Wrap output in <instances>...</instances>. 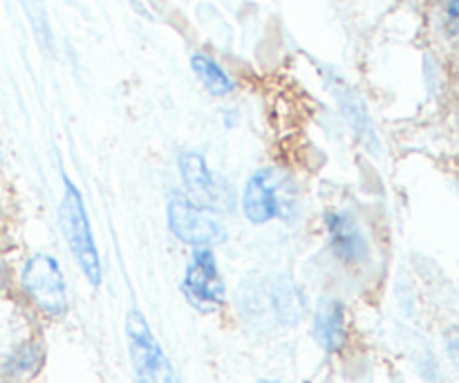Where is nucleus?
I'll return each instance as SVG.
<instances>
[{"mask_svg": "<svg viewBox=\"0 0 459 383\" xmlns=\"http://www.w3.org/2000/svg\"><path fill=\"white\" fill-rule=\"evenodd\" d=\"M260 383H278V381H260Z\"/></svg>", "mask_w": 459, "mask_h": 383, "instance_id": "f8f14e48", "label": "nucleus"}, {"mask_svg": "<svg viewBox=\"0 0 459 383\" xmlns=\"http://www.w3.org/2000/svg\"><path fill=\"white\" fill-rule=\"evenodd\" d=\"M166 213H169V229L175 233V238L186 245L209 249L227 240V229L222 220L204 206L195 205L191 197L179 196V193L170 196Z\"/></svg>", "mask_w": 459, "mask_h": 383, "instance_id": "20e7f679", "label": "nucleus"}, {"mask_svg": "<svg viewBox=\"0 0 459 383\" xmlns=\"http://www.w3.org/2000/svg\"><path fill=\"white\" fill-rule=\"evenodd\" d=\"M294 191L278 170H258L247 182L242 193V211L254 224H267L276 218H287L294 211Z\"/></svg>", "mask_w": 459, "mask_h": 383, "instance_id": "f03ea898", "label": "nucleus"}, {"mask_svg": "<svg viewBox=\"0 0 459 383\" xmlns=\"http://www.w3.org/2000/svg\"><path fill=\"white\" fill-rule=\"evenodd\" d=\"M314 336L325 350H339L345 341L343 308L334 300H327L318 308L314 321Z\"/></svg>", "mask_w": 459, "mask_h": 383, "instance_id": "6e6552de", "label": "nucleus"}, {"mask_svg": "<svg viewBox=\"0 0 459 383\" xmlns=\"http://www.w3.org/2000/svg\"><path fill=\"white\" fill-rule=\"evenodd\" d=\"M22 287L30 299L48 314H63L67 309V287L61 267L52 256L39 254L22 269Z\"/></svg>", "mask_w": 459, "mask_h": 383, "instance_id": "39448f33", "label": "nucleus"}, {"mask_svg": "<svg viewBox=\"0 0 459 383\" xmlns=\"http://www.w3.org/2000/svg\"><path fill=\"white\" fill-rule=\"evenodd\" d=\"M191 67L197 74V79H200V83L204 85L211 94H215V97H222V94L233 90V81L229 79L227 72H224L213 58L204 57V54H195V57L191 58Z\"/></svg>", "mask_w": 459, "mask_h": 383, "instance_id": "9d476101", "label": "nucleus"}, {"mask_svg": "<svg viewBox=\"0 0 459 383\" xmlns=\"http://www.w3.org/2000/svg\"><path fill=\"white\" fill-rule=\"evenodd\" d=\"M182 292L188 303L200 312H213L224 303V283L211 249H197L193 254L184 274Z\"/></svg>", "mask_w": 459, "mask_h": 383, "instance_id": "423d86ee", "label": "nucleus"}, {"mask_svg": "<svg viewBox=\"0 0 459 383\" xmlns=\"http://www.w3.org/2000/svg\"><path fill=\"white\" fill-rule=\"evenodd\" d=\"M327 227H330L332 245H334L336 254L341 258L350 260V263L363 260V256H366V240H363L354 220L345 218V215H332L327 220Z\"/></svg>", "mask_w": 459, "mask_h": 383, "instance_id": "0eeeda50", "label": "nucleus"}, {"mask_svg": "<svg viewBox=\"0 0 459 383\" xmlns=\"http://www.w3.org/2000/svg\"><path fill=\"white\" fill-rule=\"evenodd\" d=\"M451 21L459 27V0H451Z\"/></svg>", "mask_w": 459, "mask_h": 383, "instance_id": "9b49d317", "label": "nucleus"}, {"mask_svg": "<svg viewBox=\"0 0 459 383\" xmlns=\"http://www.w3.org/2000/svg\"><path fill=\"white\" fill-rule=\"evenodd\" d=\"M126 336H128L130 359H133L137 383H179L160 341L155 339L151 326L137 309L126 317Z\"/></svg>", "mask_w": 459, "mask_h": 383, "instance_id": "7ed1b4c3", "label": "nucleus"}, {"mask_svg": "<svg viewBox=\"0 0 459 383\" xmlns=\"http://www.w3.org/2000/svg\"><path fill=\"white\" fill-rule=\"evenodd\" d=\"M61 224L65 240L70 245L72 256L79 263L83 276L92 283L94 287L101 285V260H99L97 242H94L92 227H90L88 211H85L83 197L79 188L65 178V191H63L61 202Z\"/></svg>", "mask_w": 459, "mask_h": 383, "instance_id": "f257e3e1", "label": "nucleus"}, {"mask_svg": "<svg viewBox=\"0 0 459 383\" xmlns=\"http://www.w3.org/2000/svg\"><path fill=\"white\" fill-rule=\"evenodd\" d=\"M179 173H182L184 184H186L193 196H215V188L218 187H215L213 173L209 170V166H206L202 155H197V152H184L179 157Z\"/></svg>", "mask_w": 459, "mask_h": 383, "instance_id": "1a4fd4ad", "label": "nucleus"}]
</instances>
